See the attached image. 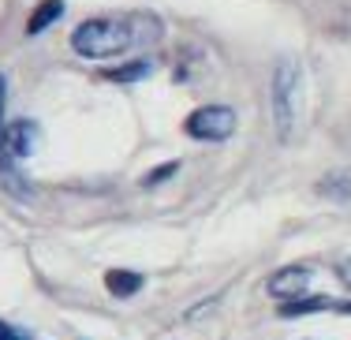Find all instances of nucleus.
<instances>
[{"instance_id": "1", "label": "nucleus", "mask_w": 351, "mask_h": 340, "mask_svg": "<svg viewBox=\"0 0 351 340\" xmlns=\"http://www.w3.org/2000/svg\"><path fill=\"white\" fill-rule=\"evenodd\" d=\"M161 34H165L161 19L146 12L97 15V19H86L71 30V49L82 60H112V56H123L131 49L157 45Z\"/></svg>"}, {"instance_id": "2", "label": "nucleus", "mask_w": 351, "mask_h": 340, "mask_svg": "<svg viewBox=\"0 0 351 340\" xmlns=\"http://www.w3.org/2000/svg\"><path fill=\"white\" fill-rule=\"evenodd\" d=\"M295 94H299V68L291 60H280L273 68V82H269L273 127H277L280 143H288L291 131H295Z\"/></svg>"}, {"instance_id": "3", "label": "nucleus", "mask_w": 351, "mask_h": 340, "mask_svg": "<svg viewBox=\"0 0 351 340\" xmlns=\"http://www.w3.org/2000/svg\"><path fill=\"white\" fill-rule=\"evenodd\" d=\"M236 123H239L236 109H228V105H202V109H195L187 116L183 131L191 138H198V143H228L236 135Z\"/></svg>"}, {"instance_id": "4", "label": "nucleus", "mask_w": 351, "mask_h": 340, "mask_svg": "<svg viewBox=\"0 0 351 340\" xmlns=\"http://www.w3.org/2000/svg\"><path fill=\"white\" fill-rule=\"evenodd\" d=\"M311 280H314L311 265H284V269H277L269 277L265 292L280 303H295V300H303V295H311Z\"/></svg>"}, {"instance_id": "5", "label": "nucleus", "mask_w": 351, "mask_h": 340, "mask_svg": "<svg viewBox=\"0 0 351 340\" xmlns=\"http://www.w3.org/2000/svg\"><path fill=\"white\" fill-rule=\"evenodd\" d=\"M142 284H146V277L135 269H108L105 273V288L116 295V300H131L135 292H142Z\"/></svg>"}, {"instance_id": "6", "label": "nucleus", "mask_w": 351, "mask_h": 340, "mask_svg": "<svg viewBox=\"0 0 351 340\" xmlns=\"http://www.w3.org/2000/svg\"><path fill=\"white\" fill-rule=\"evenodd\" d=\"M60 15H64V0H41L34 12H30V19H27V34L38 38L41 30H49Z\"/></svg>"}, {"instance_id": "7", "label": "nucleus", "mask_w": 351, "mask_h": 340, "mask_svg": "<svg viewBox=\"0 0 351 340\" xmlns=\"http://www.w3.org/2000/svg\"><path fill=\"white\" fill-rule=\"evenodd\" d=\"M332 300H325V295H303V300L295 303H280V318H306V314H317V311H332Z\"/></svg>"}, {"instance_id": "8", "label": "nucleus", "mask_w": 351, "mask_h": 340, "mask_svg": "<svg viewBox=\"0 0 351 340\" xmlns=\"http://www.w3.org/2000/svg\"><path fill=\"white\" fill-rule=\"evenodd\" d=\"M325 198H337V202H351V176L348 172H332V176H325L322 184H317Z\"/></svg>"}, {"instance_id": "9", "label": "nucleus", "mask_w": 351, "mask_h": 340, "mask_svg": "<svg viewBox=\"0 0 351 340\" xmlns=\"http://www.w3.org/2000/svg\"><path fill=\"white\" fill-rule=\"evenodd\" d=\"M149 71H154V64H149V60H131V64H123V68L105 71V79L108 82H138V79H146Z\"/></svg>"}, {"instance_id": "10", "label": "nucleus", "mask_w": 351, "mask_h": 340, "mask_svg": "<svg viewBox=\"0 0 351 340\" xmlns=\"http://www.w3.org/2000/svg\"><path fill=\"white\" fill-rule=\"evenodd\" d=\"M176 172H180V161H169V165H161V169L149 172V176L142 180V184H146V187H157V184H165L169 176H176Z\"/></svg>"}, {"instance_id": "11", "label": "nucleus", "mask_w": 351, "mask_h": 340, "mask_svg": "<svg viewBox=\"0 0 351 340\" xmlns=\"http://www.w3.org/2000/svg\"><path fill=\"white\" fill-rule=\"evenodd\" d=\"M337 277H340V284L351 292V258H340L337 262Z\"/></svg>"}, {"instance_id": "12", "label": "nucleus", "mask_w": 351, "mask_h": 340, "mask_svg": "<svg viewBox=\"0 0 351 340\" xmlns=\"http://www.w3.org/2000/svg\"><path fill=\"white\" fill-rule=\"evenodd\" d=\"M0 340H30V337H23L15 326H8V321H0Z\"/></svg>"}, {"instance_id": "13", "label": "nucleus", "mask_w": 351, "mask_h": 340, "mask_svg": "<svg viewBox=\"0 0 351 340\" xmlns=\"http://www.w3.org/2000/svg\"><path fill=\"white\" fill-rule=\"evenodd\" d=\"M4 97H8V82L0 75V135H4Z\"/></svg>"}]
</instances>
